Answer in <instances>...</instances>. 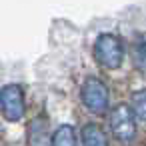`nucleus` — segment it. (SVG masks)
<instances>
[{"instance_id":"nucleus-4","label":"nucleus","mask_w":146,"mask_h":146,"mask_svg":"<svg viewBox=\"0 0 146 146\" xmlns=\"http://www.w3.org/2000/svg\"><path fill=\"white\" fill-rule=\"evenodd\" d=\"M82 102L92 112H104L108 108V88L98 78H88L82 86Z\"/></svg>"},{"instance_id":"nucleus-1","label":"nucleus","mask_w":146,"mask_h":146,"mask_svg":"<svg viewBox=\"0 0 146 146\" xmlns=\"http://www.w3.org/2000/svg\"><path fill=\"white\" fill-rule=\"evenodd\" d=\"M94 56L104 68H118L124 58V46L114 34H102L94 42Z\"/></svg>"},{"instance_id":"nucleus-7","label":"nucleus","mask_w":146,"mask_h":146,"mask_svg":"<svg viewBox=\"0 0 146 146\" xmlns=\"http://www.w3.org/2000/svg\"><path fill=\"white\" fill-rule=\"evenodd\" d=\"M144 102H146V92L140 90L132 96V114H136L140 120L146 118V108H144Z\"/></svg>"},{"instance_id":"nucleus-6","label":"nucleus","mask_w":146,"mask_h":146,"mask_svg":"<svg viewBox=\"0 0 146 146\" xmlns=\"http://www.w3.org/2000/svg\"><path fill=\"white\" fill-rule=\"evenodd\" d=\"M52 146H76V134L72 126H60L52 136Z\"/></svg>"},{"instance_id":"nucleus-5","label":"nucleus","mask_w":146,"mask_h":146,"mask_svg":"<svg viewBox=\"0 0 146 146\" xmlns=\"http://www.w3.org/2000/svg\"><path fill=\"white\" fill-rule=\"evenodd\" d=\"M82 142H84V146H108L106 134L96 124L84 126V130H82Z\"/></svg>"},{"instance_id":"nucleus-3","label":"nucleus","mask_w":146,"mask_h":146,"mask_svg":"<svg viewBox=\"0 0 146 146\" xmlns=\"http://www.w3.org/2000/svg\"><path fill=\"white\" fill-rule=\"evenodd\" d=\"M110 128L114 132V136L122 142H130L136 134V122H134V114L128 106L120 104L118 108H114V112L110 114Z\"/></svg>"},{"instance_id":"nucleus-2","label":"nucleus","mask_w":146,"mask_h":146,"mask_svg":"<svg viewBox=\"0 0 146 146\" xmlns=\"http://www.w3.org/2000/svg\"><path fill=\"white\" fill-rule=\"evenodd\" d=\"M0 110L10 122H16L24 116V94L20 86L8 84L0 90Z\"/></svg>"}]
</instances>
